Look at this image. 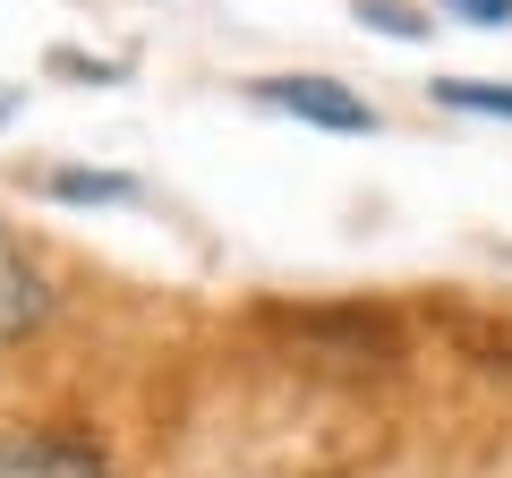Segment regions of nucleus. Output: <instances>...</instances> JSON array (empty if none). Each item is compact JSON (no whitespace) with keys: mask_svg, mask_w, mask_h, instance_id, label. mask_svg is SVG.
Masks as SVG:
<instances>
[{"mask_svg":"<svg viewBox=\"0 0 512 478\" xmlns=\"http://www.w3.org/2000/svg\"><path fill=\"white\" fill-rule=\"evenodd\" d=\"M248 103L282 111V120H308V129H333V137H367V129H376V111H367L342 77H308V69L248 77Z\"/></svg>","mask_w":512,"mask_h":478,"instance_id":"obj_1","label":"nucleus"},{"mask_svg":"<svg viewBox=\"0 0 512 478\" xmlns=\"http://www.w3.org/2000/svg\"><path fill=\"white\" fill-rule=\"evenodd\" d=\"M52 308H60V291H52V274L35 265V248H26L9 222H0V350H18V342H35L43 325H52Z\"/></svg>","mask_w":512,"mask_h":478,"instance_id":"obj_2","label":"nucleus"},{"mask_svg":"<svg viewBox=\"0 0 512 478\" xmlns=\"http://www.w3.org/2000/svg\"><path fill=\"white\" fill-rule=\"evenodd\" d=\"M0 478H111L103 453L77 436H43V427H0Z\"/></svg>","mask_w":512,"mask_h":478,"instance_id":"obj_3","label":"nucleus"},{"mask_svg":"<svg viewBox=\"0 0 512 478\" xmlns=\"http://www.w3.org/2000/svg\"><path fill=\"white\" fill-rule=\"evenodd\" d=\"M43 197H60V205H137V180L128 171H43Z\"/></svg>","mask_w":512,"mask_h":478,"instance_id":"obj_4","label":"nucleus"},{"mask_svg":"<svg viewBox=\"0 0 512 478\" xmlns=\"http://www.w3.org/2000/svg\"><path fill=\"white\" fill-rule=\"evenodd\" d=\"M436 103L470 111V120H512V86L504 77H436Z\"/></svg>","mask_w":512,"mask_h":478,"instance_id":"obj_5","label":"nucleus"},{"mask_svg":"<svg viewBox=\"0 0 512 478\" xmlns=\"http://www.w3.org/2000/svg\"><path fill=\"white\" fill-rule=\"evenodd\" d=\"M359 26H376V35H393V43H419L427 9H410V0H359Z\"/></svg>","mask_w":512,"mask_h":478,"instance_id":"obj_6","label":"nucleus"},{"mask_svg":"<svg viewBox=\"0 0 512 478\" xmlns=\"http://www.w3.org/2000/svg\"><path fill=\"white\" fill-rule=\"evenodd\" d=\"M436 9L461 26H512V0H436Z\"/></svg>","mask_w":512,"mask_h":478,"instance_id":"obj_7","label":"nucleus"},{"mask_svg":"<svg viewBox=\"0 0 512 478\" xmlns=\"http://www.w3.org/2000/svg\"><path fill=\"white\" fill-rule=\"evenodd\" d=\"M9 111H18V94H0V129H9Z\"/></svg>","mask_w":512,"mask_h":478,"instance_id":"obj_8","label":"nucleus"}]
</instances>
